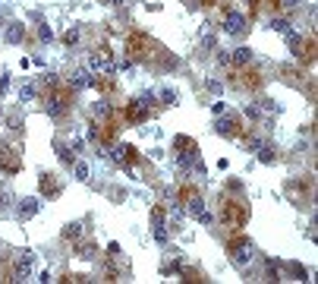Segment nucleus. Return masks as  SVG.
Wrapping results in <instances>:
<instances>
[{
	"instance_id": "obj_1",
	"label": "nucleus",
	"mask_w": 318,
	"mask_h": 284,
	"mask_svg": "<svg viewBox=\"0 0 318 284\" xmlns=\"http://www.w3.org/2000/svg\"><path fill=\"white\" fill-rule=\"evenodd\" d=\"M89 73H94V76H114L117 73V63L110 60L107 51H101V54H89Z\"/></svg>"
},
{
	"instance_id": "obj_2",
	"label": "nucleus",
	"mask_w": 318,
	"mask_h": 284,
	"mask_svg": "<svg viewBox=\"0 0 318 284\" xmlns=\"http://www.w3.org/2000/svg\"><path fill=\"white\" fill-rule=\"evenodd\" d=\"M255 259V246L249 243V240H239V243L233 246V262L239 265V269H246V265H252Z\"/></svg>"
},
{
	"instance_id": "obj_3",
	"label": "nucleus",
	"mask_w": 318,
	"mask_h": 284,
	"mask_svg": "<svg viewBox=\"0 0 318 284\" xmlns=\"http://www.w3.org/2000/svg\"><path fill=\"white\" fill-rule=\"evenodd\" d=\"M32 262H35V256L25 249L19 259H16V265H13V281H25V278H29V275H32Z\"/></svg>"
},
{
	"instance_id": "obj_4",
	"label": "nucleus",
	"mask_w": 318,
	"mask_h": 284,
	"mask_svg": "<svg viewBox=\"0 0 318 284\" xmlns=\"http://www.w3.org/2000/svg\"><path fill=\"white\" fill-rule=\"evenodd\" d=\"M224 32H227V35H243V32H246V16L236 13V10H230L224 16Z\"/></svg>"
},
{
	"instance_id": "obj_5",
	"label": "nucleus",
	"mask_w": 318,
	"mask_h": 284,
	"mask_svg": "<svg viewBox=\"0 0 318 284\" xmlns=\"http://www.w3.org/2000/svg\"><path fill=\"white\" fill-rule=\"evenodd\" d=\"M110 158H114L120 168H126V165L136 161V149L133 145H114V149H110Z\"/></svg>"
},
{
	"instance_id": "obj_6",
	"label": "nucleus",
	"mask_w": 318,
	"mask_h": 284,
	"mask_svg": "<svg viewBox=\"0 0 318 284\" xmlns=\"http://www.w3.org/2000/svg\"><path fill=\"white\" fill-rule=\"evenodd\" d=\"M70 85H73L76 92H79V89H91V85H94V73H89V70H73Z\"/></svg>"
},
{
	"instance_id": "obj_7",
	"label": "nucleus",
	"mask_w": 318,
	"mask_h": 284,
	"mask_svg": "<svg viewBox=\"0 0 318 284\" xmlns=\"http://www.w3.org/2000/svg\"><path fill=\"white\" fill-rule=\"evenodd\" d=\"M38 209H41V199H35V196H29V199H22L19 202V209H16V215L25 221V218H35L38 215Z\"/></svg>"
},
{
	"instance_id": "obj_8",
	"label": "nucleus",
	"mask_w": 318,
	"mask_h": 284,
	"mask_svg": "<svg viewBox=\"0 0 318 284\" xmlns=\"http://www.w3.org/2000/svg\"><path fill=\"white\" fill-rule=\"evenodd\" d=\"M66 108H70V101H66L63 95H54V98H47V114H50V117L66 114Z\"/></svg>"
},
{
	"instance_id": "obj_9",
	"label": "nucleus",
	"mask_w": 318,
	"mask_h": 284,
	"mask_svg": "<svg viewBox=\"0 0 318 284\" xmlns=\"http://www.w3.org/2000/svg\"><path fill=\"white\" fill-rule=\"evenodd\" d=\"M22 38H25V25H22V22L6 25V41H10V45H19Z\"/></svg>"
},
{
	"instance_id": "obj_10",
	"label": "nucleus",
	"mask_w": 318,
	"mask_h": 284,
	"mask_svg": "<svg viewBox=\"0 0 318 284\" xmlns=\"http://www.w3.org/2000/svg\"><path fill=\"white\" fill-rule=\"evenodd\" d=\"M230 57H233V63L246 66V63H252V48H236V51H230Z\"/></svg>"
},
{
	"instance_id": "obj_11",
	"label": "nucleus",
	"mask_w": 318,
	"mask_h": 284,
	"mask_svg": "<svg viewBox=\"0 0 318 284\" xmlns=\"http://www.w3.org/2000/svg\"><path fill=\"white\" fill-rule=\"evenodd\" d=\"M73 174H76V180L89 183V180H91V168L85 165V161H73Z\"/></svg>"
},
{
	"instance_id": "obj_12",
	"label": "nucleus",
	"mask_w": 318,
	"mask_h": 284,
	"mask_svg": "<svg viewBox=\"0 0 318 284\" xmlns=\"http://www.w3.org/2000/svg\"><path fill=\"white\" fill-rule=\"evenodd\" d=\"M214 133H221V136H233L236 133V123H233V120H218V123H214Z\"/></svg>"
},
{
	"instance_id": "obj_13",
	"label": "nucleus",
	"mask_w": 318,
	"mask_h": 284,
	"mask_svg": "<svg viewBox=\"0 0 318 284\" xmlns=\"http://www.w3.org/2000/svg\"><path fill=\"white\" fill-rule=\"evenodd\" d=\"M19 98H22V101H35V98H38V85H35V82H25L22 89H19Z\"/></svg>"
},
{
	"instance_id": "obj_14",
	"label": "nucleus",
	"mask_w": 318,
	"mask_h": 284,
	"mask_svg": "<svg viewBox=\"0 0 318 284\" xmlns=\"http://www.w3.org/2000/svg\"><path fill=\"white\" fill-rule=\"evenodd\" d=\"M54 149H57V155H60V161H66V165H73V149L66 142H54Z\"/></svg>"
},
{
	"instance_id": "obj_15",
	"label": "nucleus",
	"mask_w": 318,
	"mask_h": 284,
	"mask_svg": "<svg viewBox=\"0 0 318 284\" xmlns=\"http://www.w3.org/2000/svg\"><path fill=\"white\" fill-rule=\"evenodd\" d=\"M91 114H94V117H107V114H110V101H104V98L94 101V105H91Z\"/></svg>"
},
{
	"instance_id": "obj_16",
	"label": "nucleus",
	"mask_w": 318,
	"mask_h": 284,
	"mask_svg": "<svg viewBox=\"0 0 318 284\" xmlns=\"http://www.w3.org/2000/svg\"><path fill=\"white\" fill-rule=\"evenodd\" d=\"M202 212H205V199H199V196H192V199H189V215H192V218H199Z\"/></svg>"
},
{
	"instance_id": "obj_17",
	"label": "nucleus",
	"mask_w": 318,
	"mask_h": 284,
	"mask_svg": "<svg viewBox=\"0 0 318 284\" xmlns=\"http://www.w3.org/2000/svg\"><path fill=\"white\" fill-rule=\"evenodd\" d=\"M82 237V225H66L63 227V240H79Z\"/></svg>"
},
{
	"instance_id": "obj_18",
	"label": "nucleus",
	"mask_w": 318,
	"mask_h": 284,
	"mask_svg": "<svg viewBox=\"0 0 318 284\" xmlns=\"http://www.w3.org/2000/svg\"><path fill=\"white\" fill-rule=\"evenodd\" d=\"M38 38H41V41H45V45H47V41L54 38V29H50V25H45V22H41V25H38Z\"/></svg>"
},
{
	"instance_id": "obj_19",
	"label": "nucleus",
	"mask_w": 318,
	"mask_h": 284,
	"mask_svg": "<svg viewBox=\"0 0 318 284\" xmlns=\"http://www.w3.org/2000/svg\"><path fill=\"white\" fill-rule=\"evenodd\" d=\"M259 158L265 161V165H271V161H274V149H271V145H262V149H259Z\"/></svg>"
},
{
	"instance_id": "obj_20",
	"label": "nucleus",
	"mask_w": 318,
	"mask_h": 284,
	"mask_svg": "<svg viewBox=\"0 0 318 284\" xmlns=\"http://www.w3.org/2000/svg\"><path fill=\"white\" fill-rule=\"evenodd\" d=\"M161 105H177V92L164 89V92H161Z\"/></svg>"
},
{
	"instance_id": "obj_21",
	"label": "nucleus",
	"mask_w": 318,
	"mask_h": 284,
	"mask_svg": "<svg viewBox=\"0 0 318 284\" xmlns=\"http://www.w3.org/2000/svg\"><path fill=\"white\" fill-rule=\"evenodd\" d=\"M271 29H274V32H283V35H287V32H290V22H287V19H271Z\"/></svg>"
},
{
	"instance_id": "obj_22",
	"label": "nucleus",
	"mask_w": 318,
	"mask_h": 284,
	"mask_svg": "<svg viewBox=\"0 0 318 284\" xmlns=\"http://www.w3.org/2000/svg\"><path fill=\"white\" fill-rule=\"evenodd\" d=\"M154 240H158V243H167V227L164 225H154Z\"/></svg>"
},
{
	"instance_id": "obj_23",
	"label": "nucleus",
	"mask_w": 318,
	"mask_h": 284,
	"mask_svg": "<svg viewBox=\"0 0 318 284\" xmlns=\"http://www.w3.org/2000/svg\"><path fill=\"white\" fill-rule=\"evenodd\" d=\"M94 253H98V249H94V243H85V246L79 249V256H82V259H94Z\"/></svg>"
},
{
	"instance_id": "obj_24",
	"label": "nucleus",
	"mask_w": 318,
	"mask_h": 284,
	"mask_svg": "<svg viewBox=\"0 0 318 284\" xmlns=\"http://www.w3.org/2000/svg\"><path fill=\"white\" fill-rule=\"evenodd\" d=\"M218 63H221V66H230V63H233V57H230V51H218Z\"/></svg>"
},
{
	"instance_id": "obj_25",
	"label": "nucleus",
	"mask_w": 318,
	"mask_h": 284,
	"mask_svg": "<svg viewBox=\"0 0 318 284\" xmlns=\"http://www.w3.org/2000/svg\"><path fill=\"white\" fill-rule=\"evenodd\" d=\"M133 70H136V66H133V60H123V63L117 66V73H123V76H130Z\"/></svg>"
},
{
	"instance_id": "obj_26",
	"label": "nucleus",
	"mask_w": 318,
	"mask_h": 284,
	"mask_svg": "<svg viewBox=\"0 0 318 284\" xmlns=\"http://www.w3.org/2000/svg\"><path fill=\"white\" fill-rule=\"evenodd\" d=\"M63 41H66V45H76V41H79V29H70L63 35Z\"/></svg>"
},
{
	"instance_id": "obj_27",
	"label": "nucleus",
	"mask_w": 318,
	"mask_h": 284,
	"mask_svg": "<svg viewBox=\"0 0 318 284\" xmlns=\"http://www.w3.org/2000/svg\"><path fill=\"white\" fill-rule=\"evenodd\" d=\"M280 275H277V265L274 262H268V275H265V281H277Z\"/></svg>"
},
{
	"instance_id": "obj_28",
	"label": "nucleus",
	"mask_w": 318,
	"mask_h": 284,
	"mask_svg": "<svg viewBox=\"0 0 318 284\" xmlns=\"http://www.w3.org/2000/svg\"><path fill=\"white\" fill-rule=\"evenodd\" d=\"M290 272H293L299 281H306V269H303V265H299V262H293V265H290Z\"/></svg>"
},
{
	"instance_id": "obj_29",
	"label": "nucleus",
	"mask_w": 318,
	"mask_h": 284,
	"mask_svg": "<svg viewBox=\"0 0 318 284\" xmlns=\"http://www.w3.org/2000/svg\"><path fill=\"white\" fill-rule=\"evenodd\" d=\"M246 117H252V120L262 117V108H259V105H246Z\"/></svg>"
},
{
	"instance_id": "obj_30",
	"label": "nucleus",
	"mask_w": 318,
	"mask_h": 284,
	"mask_svg": "<svg viewBox=\"0 0 318 284\" xmlns=\"http://www.w3.org/2000/svg\"><path fill=\"white\" fill-rule=\"evenodd\" d=\"M202 48H205V51L214 48V35H211V32H205V35H202Z\"/></svg>"
},
{
	"instance_id": "obj_31",
	"label": "nucleus",
	"mask_w": 318,
	"mask_h": 284,
	"mask_svg": "<svg viewBox=\"0 0 318 284\" xmlns=\"http://www.w3.org/2000/svg\"><path fill=\"white\" fill-rule=\"evenodd\" d=\"M10 199H13V193H10V189H0V205H10Z\"/></svg>"
},
{
	"instance_id": "obj_32",
	"label": "nucleus",
	"mask_w": 318,
	"mask_h": 284,
	"mask_svg": "<svg viewBox=\"0 0 318 284\" xmlns=\"http://www.w3.org/2000/svg\"><path fill=\"white\" fill-rule=\"evenodd\" d=\"M199 221H202V225H214V215H211L208 209H205V212L199 215Z\"/></svg>"
},
{
	"instance_id": "obj_33",
	"label": "nucleus",
	"mask_w": 318,
	"mask_h": 284,
	"mask_svg": "<svg viewBox=\"0 0 318 284\" xmlns=\"http://www.w3.org/2000/svg\"><path fill=\"white\" fill-rule=\"evenodd\" d=\"M262 111H268V114H274V111H277V105H274L271 98H265V101H262Z\"/></svg>"
},
{
	"instance_id": "obj_34",
	"label": "nucleus",
	"mask_w": 318,
	"mask_h": 284,
	"mask_svg": "<svg viewBox=\"0 0 318 284\" xmlns=\"http://www.w3.org/2000/svg\"><path fill=\"white\" fill-rule=\"evenodd\" d=\"M151 221H154V225H164V215H161V209L151 212Z\"/></svg>"
},
{
	"instance_id": "obj_35",
	"label": "nucleus",
	"mask_w": 318,
	"mask_h": 284,
	"mask_svg": "<svg viewBox=\"0 0 318 284\" xmlns=\"http://www.w3.org/2000/svg\"><path fill=\"white\" fill-rule=\"evenodd\" d=\"M262 145H265L262 139H249V152H259V149H262Z\"/></svg>"
},
{
	"instance_id": "obj_36",
	"label": "nucleus",
	"mask_w": 318,
	"mask_h": 284,
	"mask_svg": "<svg viewBox=\"0 0 318 284\" xmlns=\"http://www.w3.org/2000/svg\"><path fill=\"white\" fill-rule=\"evenodd\" d=\"M280 3L287 6V10H293V6H299V3H303V0H280Z\"/></svg>"
},
{
	"instance_id": "obj_37",
	"label": "nucleus",
	"mask_w": 318,
	"mask_h": 284,
	"mask_svg": "<svg viewBox=\"0 0 318 284\" xmlns=\"http://www.w3.org/2000/svg\"><path fill=\"white\" fill-rule=\"evenodd\" d=\"M110 3H126V0H110Z\"/></svg>"
},
{
	"instance_id": "obj_38",
	"label": "nucleus",
	"mask_w": 318,
	"mask_h": 284,
	"mask_svg": "<svg viewBox=\"0 0 318 284\" xmlns=\"http://www.w3.org/2000/svg\"><path fill=\"white\" fill-rule=\"evenodd\" d=\"M0 95H3V92H0Z\"/></svg>"
}]
</instances>
